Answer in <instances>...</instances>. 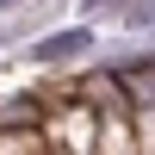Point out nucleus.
I'll use <instances>...</instances> for the list:
<instances>
[{"label":"nucleus","instance_id":"f257e3e1","mask_svg":"<svg viewBox=\"0 0 155 155\" xmlns=\"http://www.w3.org/2000/svg\"><path fill=\"white\" fill-rule=\"evenodd\" d=\"M87 50H93V31H87V25H68V31H50L44 44L31 50L37 62H50V68H56V62H81Z\"/></svg>","mask_w":155,"mask_h":155},{"label":"nucleus","instance_id":"f03ea898","mask_svg":"<svg viewBox=\"0 0 155 155\" xmlns=\"http://www.w3.org/2000/svg\"><path fill=\"white\" fill-rule=\"evenodd\" d=\"M124 25H137V31L155 25V0H124Z\"/></svg>","mask_w":155,"mask_h":155},{"label":"nucleus","instance_id":"7ed1b4c3","mask_svg":"<svg viewBox=\"0 0 155 155\" xmlns=\"http://www.w3.org/2000/svg\"><path fill=\"white\" fill-rule=\"evenodd\" d=\"M81 6H87V12H106V6H112V12H124V0H81Z\"/></svg>","mask_w":155,"mask_h":155}]
</instances>
